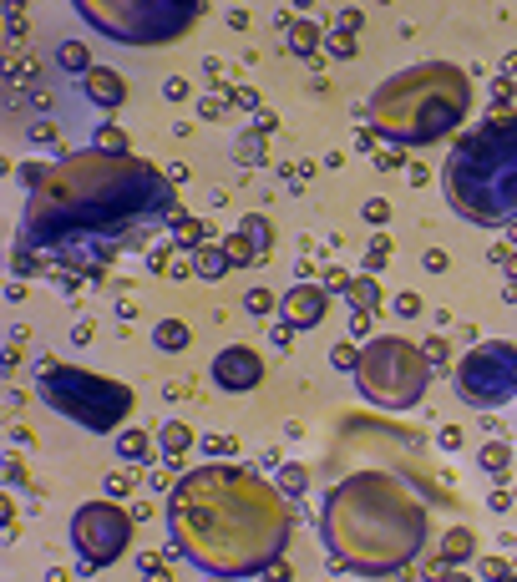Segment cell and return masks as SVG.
Listing matches in <instances>:
<instances>
[{"label":"cell","mask_w":517,"mask_h":582,"mask_svg":"<svg viewBox=\"0 0 517 582\" xmlns=\"http://www.w3.org/2000/svg\"><path fill=\"white\" fill-rule=\"evenodd\" d=\"M11 269H16V279H36V274H46V264H41L36 254H26L21 243H16V254H11Z\"/></svg>","instance_id":"28"},{"label":"cell","mask_w":517,"mask_h":582,"mask_svg":"<svg viewBox=\"0 0 517 582\" xmlns=\"http://www.w3.org/2000/svg\"><path fill=\"white\" fill-rule=\"evenodd\" d=\"M56 61H61L66 71H77V76H87V71H92V61H87V51H82L77 41H66V46L56 51Z\"/></svg>","instance_id":"26"},{"label":"cell","mask_w":517,"mask_h":582,"mask_svg":"<svg viewBox=\"0 0 517 582\" xmlns=\"http://www.w3.org/2000/svg\"><path fill=\"white\" fill-rule=\"evenodd\" d=\"M436 582H472V577H467L462 567H441V572H436Z\"/></svg>","instance_id":"43"},{"label":"cell","mask_w":517,"mask_h":582,"mask_svg":"<svg viewBox=\"0 0 517 582\" xmlns=\"http://www.w3.org/2000/svg\"><path fill=\"white\" fill-rule=\"evenodd\" d=\"M279 314L294 329H315L330 314V289L325 284H289V294L279 299Z\"/></svg>","instance_id":"13"},{"label":"cell","mask_w":517,"mask_h":582,"mask_svg":"<svg viewBox=\"0 0 517 582\" xmlns=\"http://www.w3.org/2000/svg\"><path fill=\"white\" fill-rule=\"evenodd\" d=\"M163 92H168V102H183V97H188V81H183V76H173Z\"/></svg>","instance_id":"41"},{"label":"cell","mask_w":517,"mask_h":582,"mask_svg":"<svg viewBox=\"0 0 517 582\" xmlns=\"http://www.w3.org/2000/svg\"><path fill=\"white\" fill-rule=\"evenodd\" d=\"M82 92H87V102L102 107V112H117V107H127V97H132L127 76L112 71V66H92V71L82 76Z\"/></svg>","instance_id":"14"},{"label":"cell","mask_w":517,"mask_h":582,"mask_svg":"<svg viewBox=\"0 0 517 582\" xmlns=\"http://www.w3.org/2000/svg\"><path fill=\"white\" fill-rule=\"evenodd\" d=\"M224 582H229V577H224Z\"/></svg>","instance_id":"45"},{"label":"cell","mask_w":517,"mask_h":582,"mask_svg":"<svg viewBox=\"0 0 517 582\" xmlns=\"http://www.w3.org/2000/svg\"><path fill=\"white\" fill-rule=\"evenodd\" d=\"M355 26H360V11H340V31H345V36H350V31H355Z\"/></svg>","instance_id":"44"},{"label":"cell","mask_w":517,"mask_h":582,"mask_svg":"<svg viewBox=\"0 0 517 582\" xmlns=\"http://www.w3.org/2000/svg\"><path fill=\"white\" fill-rule=\"evenodd\" d=\"M472 112V76L452 61H416L396 76H386L371 92L376 137L391 147H431L441 137H462V122Z\"/></svg>","instance_id":"4"},{"label":"cell","mask_w":517,"mask_h":582,"mask_svg":"<svg viewBox=\"0 0 517 582\" xmlns=\"http://www.w3.org/2000/svg\"><path fill=\"white\" fill-rule=\"evenodd\" d=\"M269 340H274L279 350H289V345H294V324H284V319H279V324H274V335H269Z\"/></svg>","instance_id":"38"},{"label":"cell","mask_w":517,"mask_h":582,"mask_svg":"<svg viewBox=\"0 0 517 582\" xmlns=\"http://www.w3.org/2000/svg\"><path fill=\"white\" fill-rule=\"evenodd\" d=\"M472 552H477V537H472V527H452L447 537H441V562H447V567L467 562Z\"/></svg>","instance_id":"18"},{"label":"cell","mask_w":517,"mask_h":582,"mask_svg":"<svg viewBox=\"0 0 517 582\" xmlns=\"http://www.w3.org/2000/svg\"><path fill=\"white\" fill-rule=\"evenodd\" d=\"M132 486H137V481H132V471H112V476H107V496H112V502L132 496Z\"/></svg>","instance_id":"34"},{"label":"cell","mask_w":517,"mask_h":582,"mask_svg":"<svg viewBox=\"0 0 517 582\" xmlns=\"http://www.w3.org/2000/svg\"><path fill=\"white\" fill-rule=\"evenodd\" d=\"M421 350H426V360H431V365H447V340H426Z\"/></svg>","instance_id":"37"},{"label":"cell","mask_w":517,"mask_h":582,"mask_svg":"<svg viewBox=\"0 0 517 582\" xmlns=\"http://www.w3.org/2000/svg\"><path fill=\"white\" fill-rule=\"evenodd\" d=\"M365 466H386V471H406L411 481L441 491V481L431 476V451H426V436L421 431H406L396 421H376V415H355L345 410L340 426L325 446V486L350 476V471H365Z\"/></svg>","instance_id":"6"},{"label":"cell","mask_w":517,"mask_h":582,"mask_svg":"<svg viewBox=\"0 0 517 582\" xmlns=\"http://www.w3.org/2000/svg\"><path fill=\"white\" fill-rule=\"evenodd\" d=\"M97 152H117V157H122V152H127V132L112 127V122H102V127H97Z\"/></svg>","instance_id":"27"},{"label":"cell","mask_w":517,"mask_h":582,"mask_svg":"<svg viewBox=\"0 0 517 582\" xmlns=\"http://www.w3.org/2000/svg\"><path fill=\"white\" fill-rule=\"evenodd\" d=\"M234 264H229V248L224 243H203V248H193V274L198 279H224Z\"/></svg>","instance_id":"16"},{"label":"cell","mask_w":517,"mask_h":582,"mask_svg":"<svg viewBox=\"0 0 517 582\" xmlns=\"http://www.w3.org/2000/svg\"><path fill=\"white\" fill-rule=\"evenodd\" d=\"M325 289L345 294V289H350V274H340V269H325Z\"/></svg>","instance_id":"39"},{"label":"cell","mask_w":517,"mask_h":582,"mask_svg":"<svg viewBox=\"0 0 517 582\" xmlns=\"http://www.w3.org/2000/svg\"><path fill=\"white\" fill-rule=\"evenodd\" d=\"M208 380H213L218 390H229V395H249V390L264 385V360H259V350H249V345H229V350L213 355Z\"/></svg>","instance_id":"12"},{"label":"cell","mask_w":517,"mask_h":582,"mask_svg":"<svg viewBox=\"0 0 517 582\" xmlns=\"http://www.w3.org/2000/svg\"><path fill=\"white\" fill-rule=\"evenodd\" d=\"M452 385H457V395H462L472 410H502V405L517 395V345H512V340L472 345V350L457 360Z\"/></svg>","instance_id":"10"},{"label":"cell","mask_w":517,"mask_h":582,"mask_svg":"<svg viewBox=\"0 0 517 582\" xmlns=\"http://www.w3.org/2000/svg\"><path fill=\"white\" fill-rule=\"evenodd\" d=\"M431 507H447V491H431L406 471L365 466L325 486L320 542L330 562L360 577H396L426 552Z\"/></svg>","instance_id":"3"},{"label":"cell","mask_w":517,"mask_h":582,"mask_svg":"<svg viewBox=\"0 0 517 582\" xmlns=\"http://www.w3.org/2000/svg\"><path fill=\"white\" fill-rule=\"evenodd\" d=\"M153 345H158V350H168V355L188 350V324H183V319H163V324L153 329Z\"/></svg>","instance_id":"20"},{"label":"cell","mask_w":517,"mask_h":582,"mask_svg":"<svg viewBox=\"0 0 517 582\" xmlns=\"http://www.w3.org/2000/svg\"><path fill=\"white\" fill-rule=\"evenodd\" d=\"M305 486H310V471H305V466H294V461H289V466L279 471V491L289 496V502H300V491H305Z\"/></svg>","instance_id":"25"},{"label":"cell","mask_w":517,"mask_h":582,"mask_svg":"<svg viewBox=\"0 0 517 582\" xmlns=\"http://www.w3.org/2000/svg\"><path fill=\"white\" fill-rule=\"evenodd\" d=\"M431 360L416 340L406 335H376L360 345V365H355V390L371 400L376 410H411L426 400L431 390Z\"/></svg>","instance_id":"8"},{"label":"cell","mask_w":517,"mask_h":582,"mask_svg":"<svg viewBox=\"0 0 517 582\" xmlns=\"http://www.w3.org/2000/svg\"><path fill=\"white\" fill-rule=\"evenodd\" d=\"M188 446H193V431H188L183 421H163V431H158V451H163V461H183Z\"/></svg>","instance_id":"17"},{"label":"cell","mask_w":517,"mask_h":582,"mask_svg":"<svg viewBox=\"0 0 517 582\" xmlns=\"http://www.w3.org/2000/svg\"><path fill=\"white\" fill-rule=\"evenodd\" d=\"M330 365L345 370V375H355V365H360V345H335V350H330Z\"/></svg>","instance_id":"31"},{"label":"cell","mask_w":517,"mask_h":582,"mask_svg":"<svg viewBox=\"0 0 517 582\" xmlns=\"http://www.w3.org/2000/svg\"><path fill=\"white\" fill-rule=\"evenodd\" d=\"M482 471H492V476H502L507 471V446H482Z\"/></svg>","instance_id":"33"},{"label":"cell","mask_w":517,"mask_h":582,"mask_svg":"<svg viewBox=\"0 0 517 582\" xmlns=\"http://www.w3.org/2000/svg\"><path fill=\"white\" fill-rule=\"evenodd\" d=\"M173 233H178V243H188V248H203V238H208V223H203V218H188V213H178Z\"/></svg>","instance_id":"24"},{"label":"cell","mask_w":517,"mask_h":582,"mask_svg":"<svg viewBox=\"0 0 517 582\" xmlns=\"http://www.w3.org/2000/svg\"><path fill=\"white\" fill-rule=\"evenodd\" d=\"M386 264H391V243L376 238V243H371V254H365V274H381Z\"/></svg>","instance_id":"32"},{"label":"cell","mask_w":517,"mask_h":582,"mask_svg":"<svg viewBox=\"0 0 517 582\" xmlns=\"http://www.w3.org/2000/svg\"><path fill=\"white\" fill-rule=\"evenodd\" d=\"M21 248L46 269H107L158 228L178 223V183L132 152H66L56 162H26Z\"/></svg>","instance_id":"1"},{"label":"cell","mask_w":517,"mask_h":582,"mask_svg":"<svg viewBox=\"0 0 517 582\" xmlns=\"http://www.w3.org/2000/svg\"><path fill=\"white\" fill-rule=\"evenodd\" d=\"M294 502L259 471L213 461L178 476L168 491L173 547L208 577H254L274 567L294 537Z\"/></svg>","instance_id":"2"},{"label":"cell","mask_w":517,"mask_h":582,"mask_svg":"<svg viewBox=\"0 0 517 582\" xmlns=\"http://www.w3.org/2000/svg\"><path fill=\"white\" fill-rule=\"evenodd\" d=\"M345 299L355 304V314H376V309H381V284H376V274H365V279H350Z\"/></svg>","instance_id":"19"},{"label":"cell","mask_w":517,"mask_h":582,"mask_svg":"<svg viewBox=\"0 0 517 582\" xmlns=\"http://www.w3.org/2000/svg\"><path fill=\"white\" fill-rule=\"evenodd\" d=\"M112 446H117V461H127V466L153 461V436H147V431H137V426L117 431V436H112Z\"/></svg>","instance_id":"15"},{"label":"cell","mask_w":517,"mask_h":582,"mask_svg":"<svg viewBox=\"0 0 517 582\" xmlns=\"http://www.w3.org/2000/svg\"><path fill=\"white\" fill-rule=\"evenodd\" d=\"M244 309H249V314H274L279 299H274L269 289H249V294H244Z\"/></svg>","instance_id":"30"},{"label":"cell","mask_w":517,"mask_h":582,"mask_svg":"<svg viewBox=\"0 0 517 582\" xmlns=\"http://www.w3.org/2000/svg\"><path fill=\"white\" fill-rule=\"evenodd\" d=\"M77 16L122 46H168L193 31L203 0H77Z\"/></svg>","instance_id":"9"},{"label":"cell","mask_w":517,"mask_h":582,"mask_svg":"<svg viewBox=\"0 0 517 582\" xmlns=\"http://www.w3.org/2000/svg\"><path fill=\"white\" fill-rule=\"evenodd\" d=\"M396 314H406V319H411V314H421V299H416V294L406 289V294L396 299Z\"/></svg>","instance_id":"40"},{"label":"cell","mask_w":517,"mask_h":582,"mask_svg":"<svg viewBox=\"0 0 517 582\" xmlns=\"http://www.w3.org/2000/svg\"><path fill=\"white\" fill-rule=\"evenodd\" d=\"M289 46L300 51V56H315V51H320V26H315V21H294V26H289Z\"/></svg>","instance_id":"22"},{"label":"cell","mask_w":517,"mask_h":582,"mask_svg":"<svg viewBox=\"0 0 517 582\" xmlns=\"http://www.w3.org/2000/svg\"><path fill=\"white\" fill-rule=\"evenodd\" d=\"M330 51H340V56H350V51H355V41H350L345 31H335V36H330Z\"/></svg>","instance_id":"42"},{"label":"cell","mask_w":517,"mask_h":582,"mask_svg":"<svg viewBox=\"0 0 517 582\" xmlns=\"http://www.w3.org/2000/svg\"><path fill=\"white\" fill-rule=\"evenodd\" d=\"M36 395L46 400V410L61 415V421L82 426L92 436L127 431L132 410H137L132 385H122L112 375H97V370H82V365H61V360H46L36 370Z\"/></svg>","instance_id":"7"},{"label":"cell","mask_w":517,"mask_h":582,"mask_svg":"<svg viewBox=\"0 0 517 582\" xmlns=\"http://www.w3.org/2000/svg\"><path fill=\"white\" fill-rule=\"evenodd\" d=\"M441 193L452 213L477 228L517 218V117H487L462 132L441 162Z\"/></svg>","instance_id":"5"},{"label":"cell","mask_w":517,"mask_h":582,"mask_svg":"<svg viewBox=\"0 0 517 582\" xmlns=\"http://www.w3.org/2000/svg\"><path fill=\"white\" fill-rule=\"evenodd\" d=\"M203 451H208V456H234V441H229V436H208Z\"/></svg>","instance_id":"36"},{"label":"cell","mask_w":517,"mask_h":582,"mask_svg":"<svg viewBox=\"0 0 517 582\" xmlns=\"http://www.w3.org/2000/svg\"><path fill=\"white\" fill-rule=\"evenodd\" d=\"M386 213H391V203H386V198H371V203L360 208V218H365V223H376V228L386 223Z\"/></svg>","instance_id":"35"},{"label":"cell","mask_w":517,"mask_h":582,"mask_svg":"<svg viewBox=\"0 0 517 582\" xmlns=\"http://www.w3.org/2000/svg\"><path fill=\"white\" fill-rule=\"evenodd\" d=\"M132 517L117 502H82L71 512V547H77L82 572H102L132 547Z\"/></svg>","instance_id":"11"},{"label":"cell","mask_w":517,"mask_h":582,"mask_svg":"<svg viewBox=\"0 0 517 582\" xmlns=\"http://www.w3.org/2000/svg\"><path fill=\"white\" fill-rule=\"evenodd\" d=\"M239 233H249V243H254V248H259V254H264V259H269V248H274V228H269V223H264V218H259V213H249V218H244V228H239Z\"/></svg>","instance_id":"23"},{"label":"cell","mask_w":517,"mask_h":582,"mask_svg":"<svg viewBox=\"0 0 517 582\" xmlns=\"http://www.w3.org/2000/svg\"><path fill=\"white\" fill-rule=\"evenodd\" d=\"M234 157L239 162H264V137L259 132H244V142L234 147Z\"/></svg>","instance_id":"29"},{"label":"cell","mask_w":517,"mask_h":582,"mask_svg":"<svg viewBox=\"0 0 517 582\" xmlns=\"http://www.w3.org/2000/svg\"><path fill=\"white\" fill-rule=\"evenodd\" d=\"M224 248H229V264L234 269H249V264H264V254L249 243V233H234V238H224Z\"/></svg>","instance_id":"21"}]
</instances>
